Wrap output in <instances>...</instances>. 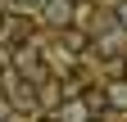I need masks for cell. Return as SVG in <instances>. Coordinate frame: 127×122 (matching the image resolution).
Returning <instances> with one entry per match:
<instances>
[{
  "label": "cell",
  "mask_w": 127,
  "mask_h": 122,
  "mask_svg": "<svg viewBox=\"0 0 127 122\" xmlns=\"http://www.w3.org/2000/svg\"><path fill=\"white\" fill-rule=\"evenodd\" d=\"M59 41L68 45V50H86V36H82V32H73V27H59Z\"/></svg>",
  "instance_id": "obj_2"
},
{
  "label": "cell",
  "mask_w": 127,
  "mask_h": 122,
  "mask_svg": "<svg viewBox=\"0 0 127 122\" xmlns=\"http://www.w3.org/2000/svg\"><path fill=\"white\" fill-rule=\"evenodd\" d=\"M104 104H114V109H123V104H127V81H118V86H109V95H104Z\"/></svg>",
  "instance_id": "obj_3"
},
{
  "label": "cell",
  "mask_w": 127,
  "mask_h": 122,
  "mask_svg": "<svg viewBox=\"0 0 127 122\" xmlns=\"http://www.w3.org/2000/svg\"><path fill=\"white\" fill-rule=\"evenodd\" d=\"M45 23H55V27H68V18H73V0H45Z\"/></svg>",
  "instance_id": "obj_1"
},
{
  "label": "cell",
  "mask_w": 127,
  "mask_h": 122,
  "mask_svg": "<svg viewBox=\"0 0 127 122\" xmlns=\"http://www.w3.org/2000/svg\"><path fill=\"white\" fill-rule=\"evenodd\" d=\"M36 122H59V118H36Z\"/></svg>",
  "instance_id": "obj_4"
},
{
  "label": "cell",
  "mask_w": 127,
  "mask_h": 122,
  "mask_svg": "<svg viewBox=\"0 0 127 122\" xmlns=\"http://www.w3.org/2000/svg\"><path fill=\"white\" fill-rule=\"evenodd\" d=\"M123 72H127V63H123Z\"/></svg>",
  "instance_id": "obj_5"
}]
</instances>
